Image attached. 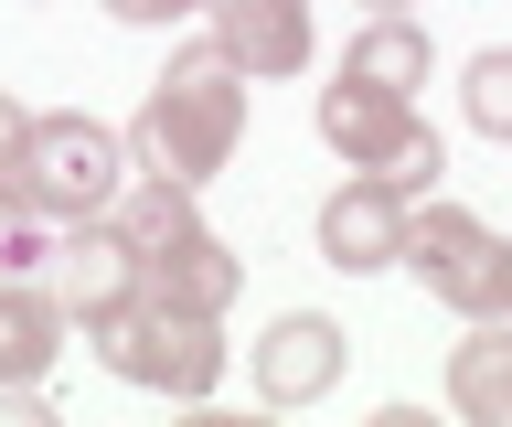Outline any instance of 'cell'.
Returning <instances> with one entry per match:
<instances>
[{
  "label": "cell",
  "instance_id": "obj_8",
  "mask_svg": "<svg viewBox=\"0 0 512 427\" xmlns=\"http://www.w3.org/2000/svg\"><path fill=\"white\" fill-rule=\"evenodd\" d=\"M406 257V193L374 182V171H352L342 193L320 203V267H342V278H374V267Z\"/></svg>",
  "mask_w": 512,
  "mask_h": 427
},
{
  "label": "cell",
  "instance_id": "obj_12",
  "mask_svg": "<svg viewBox=\"0 0 512 427\" xmlns=\"http://www.w3.org/2000/svg\"><path fill=\"white\" fill-rule=\"evenodd\" d=\"M54 353H64V299L0 278V385H43Z\"/></svg>",
  "mask_w": 512,
  "mask_h": 427
},
{
  "label": "cell",
  "instance_id": "obj_17",
  "mask_svg": "<svg viewBox=\"0 0 512 427\" xmlns=\"http://www.w3.org/2000/svg\"><path fill=\"white\" fill-rule=\"evenodd\" d=\"M107 11H118V22H192L203 0H107Z\"/></svg>",
  "mask_w": 512,
  "mask_h": 427
},
{
  "label": "cell",
  "instance_id": "obj_10",
  "mask_svg": "<svg viewBox=\"0 0 512 427\" xmlns=\"http://www.w3.org/2000/svg\"><path fill=\"white\" fill-rule=\"evenodd\" d=\"M203 22L246 75H310V54H320L310 0H203Z\"/></svg>",
  "mask_w": 512,
  "mask_h": 427
},
{
  "label": "cell",
  "instance_id": "obj_19",
  "mask_svg": "<svg viewBox=\"0 0 512 427\" xmlns=\"http://www.w3.org/2000/svg\"><path fill=\"white\" fill-rule=\"evenodd\" d=\"M363 11H416V0H363Z\"/></svg>",
  "mask_w": 512,
  "mask_h": 427
},
{
  "label": "cell",
  "instance_id": "obj_13",
  "mask_svg": "<svg viewBox=\"0 0 512 427\" xmlns=\"http://www.w3.org/2000/svg\"><path fill=\"white\" fill-rule=\"evenodd\" d=\"M427 65H438V54H427V33H416L406 11H374V22L352 33V54H342V75H363V86H384V97H416Z\"/></svg>",
  "mask_w": 512,
  "mask_h": 427
},
{
  "label": "cell",
  "instance_id": "obj_11",
  "mask_svg": "<svg viewBox=\"0 0 512 427\" xmlns=\"http://www.w3.org/2000/svg\"><path fill=\"white\" fill-rule=\"evenodd\" d=\"M448 406L480 427H512V321H470V342L448 353Z\"/></svg>",
  "mask_w": 512,
  "mask_h": 427
},
{
  "label": "cell",
  "instance_id": "obj_18",
  "mask_svg": "<svg viewBox=\"0 0 512 427\" xmlns=\"http://www.w3.org/2000/svg\"><path fill=\"white\" fill-rule=\"evenodd\" d=\"M0 427H43V395H32V385H0Z\"/></svg>",
  "mask_w": 512,
  "mask_h": 427
},
{
  "label": "cell",
  "instance_id": "obj_7",
  "mask_svg": "<svg viewBox=\"0 0 512 427\" xmlns=\"http://www.w3.org/2000/svg\"><path fill=\"white\" fill-rule=\"evenodd\" d=\"M342 363H352V331L320 321V310H288V321L256 331V395L267 406H320L342 385Z\"/></svg>",
  "mask_w": 512,
  "mask_h": 427
},
{
  "label": "cell",
  "instance_id": "obj_1",
  "mask_svg": "<svg viewBox=\"0 0 512 427\" xmlns=\"http://www.w3.org/2000/svg\"><path fill=\"white\" fill-rule=\"evenodd\" d=\"M235 139H246V65L224 43H182L160 65V86L139 97V118H128V171L203 193L235 161Z\"/></svg>",
  "mask_w": 512,
  "mask_h": 427
},
{
  "label": "cell",
  "instance_id": "obj_4",
  "mask_svg": "<svg viewBox=\"0 0 512 427\" xmlns=\"http://www.w3.org/2000/svg\"><path fill=\"white\" fill-rule=\"evenodd\" d=\"M11 193L43 214V225H86L107 203L128 193V139L86 107H54V118H32L22 161H11Z\"/></svg>",
  "mask_w": 512,
  "mask_h": 427
},
{
  "label": "cell",
  "instance_id": "obj_14",
  "mask_svg": "<svg viewBox=\"0 0 512 427\" xmlns=\"http://www.w3.org/2000/svg\"><path fill=\"white\" fill-rule=\"evenodd\" d=\"M459 107H470V129H480V139H502V150H512V43L470 54V75H459Z\"/></svg>",
  "mask_w": 512,
  "mask_h": 427
},
{
  "label": "cell",
  "instance_id": "obj_2",
  "mask_svg": "<svg viewBox=\"0 0 512 427\" xmlns=\"http://www.w3.org/2000/svg\"><path fill=\"white\" fill-rule=\"evenodd\" d=\"M107 225L128 235V257H139V289H150V299H182V310H214V321L235 310L246 257H235V246L192 214L182 182H150V171H139V193L107 203Z\"/></svg>",
  "mask_w": 512,
  "mask_h": 427
},
{
  "label": "cell",
  "instance_id": "obj_3",
  "mask_svg": "<svg viewBox=\"0 0 512 427\" xmlns=\"http://www.w3.org/2000/svg\"><path fill=\"white\" fill-rule=\"evenodd\" d=\"M86 342H96V363H107L118 385L171 395V406H203V395L224 385V331H214V310H182V299H150V289H128L118 310H96Z\"/></svg>",
  "mask_w": 512,
  "mask_h": 427
},
{
  "label": "cell",
  "instance_id": "obj_15",
  "mask_svg": "<svg viewBox=\"0 0 512 427\" xmlns=\"http://www.w3.org/2000/svg\"><path fill=\"white\" fill-rule=\"evenodd\" d=\"M43 257H54V225L0 182V278H22V267H43Z\"/></svg>",
  "mask_w": 512,
  "mask_h": 427
},
{
  "label": "cell",
  "instance_id": "obj_5",
  "mask_svg": "<svg viewBox=\"0 0 512 427\" xmlns=\"http://www.w3.org/2000/svg\"><path fill=\"white\" fill-rule=\"evenodd\" d=\"M320 139L342 150V171H374V182H395L406 203H427L438 171H448V150H438V129L416 118V97H384L363 75H331V86H320Z\"/></svg>",
  "mask_w": 512,
  "mask_h": 427
},
{
  "label": "cell",
  "instance_id": "obj_16",
  "mask_svg": "<svg viewBox=\"0 0 512 427\" xmlns=\"http://www.w3.org/2000/svg\"><path fill=\"white\" fill-rule=\"evenodd\" d=\"M22 139H32V107L0 97V182H11V161H22Z\"/></svg>",
  "mask_w": 512,
  "mask_h": 427
},
{
  "label": "cell",
  "instance_id": "obj_6",
  "mask_svg": "<svg viewBox=\"0 0 512 427\" xmlns=\"http://www.w3.org/2000/svg\"><path fill=\"white\" fill-rule=\"evenodd\" d=\"M416 278V289L438 299V310H459V321H502L512 310V235H491L480 214H459V203H406V257H395Z\"/></svg>",
  "mask_w": 512,
  "mask_h": 427
},
{
  "label": "cell",
  "instance_id": "obj_20",
  "mask_svg": "<svg viewBox=\"0 0 512 427\" xmlns=\"http://www.w3.org/2000/svg\"><path fill=\"white\" fill-rule=\"evenodd\" d=\"M502 321H512V310H502Z\"/></svg>",
  "mask_w": 512,
  "mask_h": 427
},
{
  "label": "cell",
  "instance_id": "obj_9",
  "mask_svg": "<svg viewBox=\"0 0 512 427\" xmlns=\"http://www.w3.org/2000/svg\"><path fill=\"white\" fill-rule=\"evenodd\" d=\"M54 299L64 321H96V310H118L128 289H139V257H128V235L107 225V214H86V225H54Z\"/></svg>",
  "mask_w": 512,
  "mask_h": 427
}]
</instances>
